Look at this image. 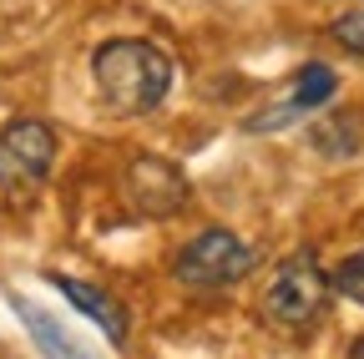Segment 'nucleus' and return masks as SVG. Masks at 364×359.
I'll return each instance as SVG.
<instances>
[{"mask_svg":"<svg viewBox=\"0 0 364 359\" xmlns=\"http://www.w3.org/2000/svg\"><path fill=\"white\" fill-rule=\"evenodd\" d=\"M344 299H354L359 309H364V253H349L339 268H334V279H329Z\"/></svg>","mask_w":364,"mask_h":359,"instance_id":"9","label":"nucleus"},{"mask_svg":"<svg viewBox=\"0 0 364 359\" xmlns=\"http://www.w3.org/2000/svg\"><path fill=\"white\" fill-rule=\"evenodd\" d=\"M349 359H364V339H359V344H354V349H349Z\"/></svg>","mask_w":364,"mask_h":359,"instance_id":"11","label":"nucleus"},{"mask_svg":"<svg viewBox=\"0 0 364 359\" xmlns=\"http://www.w3.org/2000/svg\"><path fill=\"white\" fill-rule=\"evenodd\" d=\"M51 284H56V289H61V294L86 314V319H97V324L107 329V339H112V344H122V339H127V314H122V304H117L112 294L91 289V284H81V279H61V274H56Z\"/></svg>","mask_w":364,"mask_h":359,"instance_id":"8","label":"nucleus"},{"mask_svg":"<svg viewBox=\"0 0 364 359\" xmlns=\"http://www.w3.org/2000/svg\"><path fill=\"white\" fill-rule=\"evenodd\" d=\"M329 36L339 41L344 51H354V56H364V11H349V16H339L334 26H329Z\"/></svg>","mask_w":364,"mask_h":359,"instance_id":"10","label":"nucleus"},{"mask_svg":"<svg viewBox=\"0 0 364 359\" xmlns=\"http://www.w3.org/2000/svg\"><path fill=\"white\" fill-rule=\"evenodd\" d=\"M172 274L182 289H228V284H238L253 274V248L238 238V233H228V228H208L198 233L193 243H182L177 258H172Z\"/></svg>","mask_w":364,"mask_h":359,"instance_id":"2","label":"nucleus"},{"mask_svg":"<svg viewBox=\"0 0 364 359\" xmlns=\"http://www.w3.org/2000/svg\"><path fill=\"white\" fill-rule=\"evenodd\" d=\"M329 274L318 268L314 253H294L279 274H273L268 294H263V319L279 329H309L329 304Z\"/></svg>","mask_w":364,"mask_h":359,"instance_id":"3","label":"nucleus"},{"mask_svg":"<svg viewBox=\"0 0 364 359\" xmlns=\"http://www.w3.org/2000/svg\"><path fill=\"white\" fill-rule=\"evenodd\" d=\"M56 162V132L36 122V117H21L11 127H0V188L6 193H31Z\"/></svg>","mask_w":364,"mask_h":359,"instance_id":"4","label":"nucleus"},{"mask_svg":"<svg viewBox=\"0 0 364 359\" xmlns=\"http://www.w3.org/2000/svg\"><path fill=\"white\" fill-rule=\"evenodd\" d=\"M91 76H97V92L117 117H142V112L162 107L167 86H172V61L152 41L122 36L91 56Z\"/></svg>","mask_w":364,"mask_h":359,"instance_id":"1","label":"nucleus"},{"mask_svg":"<svg viewBox=\"0 0 364 359\" xmlns=\"http://www.w3.org/2000/svg\"><path fill=\"white\" fill-rule=\"evenodd\" d=\"M11 304H16V314H21V324L31 329V339L41 344V354L46 359H97L76 334H66L61 329V319H51L46 309H36L31 299H21V294H11Z\"/></svg>","mask_w":364,"mask_h":359,"instance_id":"7","label":"nucleus"},{"mask_svg":"<svg viewBox=\"0 0 364 359\" xmlns=\"http://www.w3.org/2000/svg\"><path fill=\"white\" fill-rule=\"evenodd\" d=\"M122 198L132 213L142 218H167L177 213L182 203H188V183H182V172L162 157H136L122 177Z\"/></svg>","mask_w":364,"mask_h":359,"instance_id":"5","label":"nucleus"},{"mask_svg":"<svg viewBox=\"0 0 364 359\" xmlns=\"http://www.w3.org/2000/svg\"><path fill=\"white\" fill-rule=\"evenodd\" d=\"M334 86H339V76L324 66V61H309V66H299V76H294V86L273 102L268 112H258V117H248V132H279V127H289V122H299V117H309V112H318L329 97H334Z\"/></svg>","mask_w":364,"mask_h":359,"instance_id":"6","label":"nucleus"}]
</instances>
